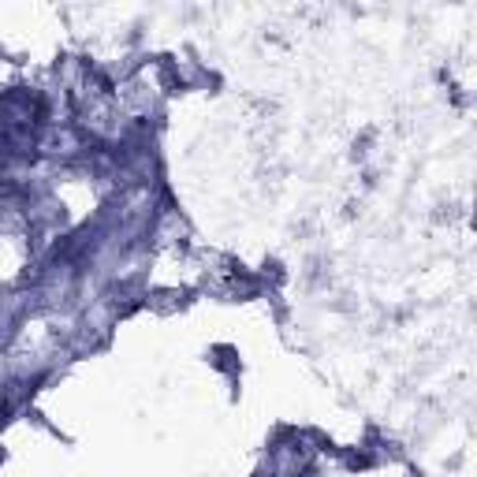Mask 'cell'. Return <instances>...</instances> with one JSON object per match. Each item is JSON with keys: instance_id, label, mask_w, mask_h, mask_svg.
Here are the masks:
<instances>
[{"instance_id": "cell-1", "label": "cell", "mask_w": 477, "mask_h": 477, "mask_svg": "<svg viewBox=\"0 0 477 477\" xmlns=\"http://www.w3.org/2000/svg\"><path fill=\"white\" fill-rule=\"evenodd\" d=\"M209 362L216 365V370H224V373H238V358L232 347H213L209 351Z\"/></svg>"}]
</instances>
